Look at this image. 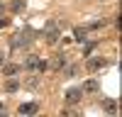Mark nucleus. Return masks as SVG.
Returning a JSON list of instances; mask_svg holds the SVG:
<instances>
[{
    "label": "nucleus",
    "mask_w": 122,
    "mask_h": 117,
    "mask_svg": "<svg viewBox=\"0 0 122 117\" xmlns=\"http://www.w3.org/2000/svg\"><path fill=\"white\" fill-rule=\"evenodd\" d=\"M7 24H10V20H7V17H0V29L7 27Z\"/></svg>",
    "instance_id": "16"
},
{
    "label": "nucleus",
    "mask_w": 122,
    "mask_h": 117,
    "mask_svg": "<svg viewBox=\"0 0 122 117\" xmlns=\"http://www.w3.org/2000/svg\"><path fill=\"white\" fill-rule=\"evenodd\" d=\"M20 73V66L17 63H3V76L7 78V76H17Z\"/></svg>",
    "instance_id": "6"
},
{
    "label": "nucleus",
    "mask_w": 122,
    "mask_h": 117,
    "mask_svg": "<svg viewBox=\"0 0 122 117\" xmlns=\"http://www.w3.org/2000/svg\"><path fill=\"white\" fill-rule=\"evenodd\" d=\"M39 85V81H37V78H32V81H27V88H37Z\"/></svg>",
    "instance_id": "15"
},
{
    "label": "nucleus",
    "mask_w": 122,
    "mask_h": 117,
    "mask_svg": "<svg viewBox=\"0 0 122 117\" xmlns=\"http://www.w3.org/2000/svg\"><path fill=\"white\" fill-rule=\"evenodd\" d=\"M81 90H83V93H95V90H98V81H93V78H90V81H86Z\"/></svg>",
    "instance_id": "8"
},
{
    "label": "nucleus",
    "mask_w": 122,
    "mask_h": 117,
    "mask_svg": "<svg viewBox=\"0 0 122 117\" xmlns=\"http://www.w3.org/2000/svg\"><path fill=\"white\" fill-rule=\"evenodd\" d=\"M100 27H105V20H98V22H90L88 29H100Z\"/></svg>",
    "instance_id": "13"
},
{
    "label": "nucleus",
    "mask_w": 122,
    "mask_h": 117,
    "mask_svg": "<svg viewBox=\"0 0 122 117\" xmlns=\"http://www.w3.org/2000/svg\"><path fill=\"white\" fill-rule=\"evenodd\" d=\"M81 98H83V90H81V88H68L66 90V102L68 105H76Z\"/></svg>",
    "instance_id": "3"
},
{
    "label": "nucleus",
    "mask_w": 122,
    "mask_h": 117,
    "mask_svg": "<svg viewBox=\"0 0 122 117\" xmlns=\"http://www.w3.org/2000/svg\"><path fill=\"white\" fill-rule=\"evenodd\" d=\"M59 37H61V32H59L56 22H46V42H49V44H56Z\"/></svg>",
    "instance_id": "2"
},
{
    "label": "nucleus",
    "mask_w": 122,
    "mask_h": 117,
    "mask_svg": "<svg viewBox=\"0 0 122 117\" xmlns=\"http://www.w3.org/2000/svg\"><path fill=\"white\" fill-rule=\"evenodd\" d=\"M73 37H76V42H86V29L83 27H76L73 29Z\"/></svg>",
    "instance_id": "11"
},
{
    "label": "nucleus",
    "mask_w": 122,
    "mask_h": 117,
    "mask_svg": "<svg viewBox=\"0 0 122 117\" xmlns=\"http://www.w3.org/2000/svg\"><path fill=\"white\" fill-rule=\"evenodd\" d=\"M17 112L20 115H37L39 112V105L37 102H22V105L17 107Z\"/></svg>",
    "instance_id": "4"
},
{
    "label": "nucleus",
    "mask_w": 122,
    "mask_h": 117,
    "mask_svg": "<svg viewBox=\"0 0 122 117\" xmlns=\"http://www.w3.org/2000/svg\"><path fill=\"white\" fill-rule=\"evenodd\" d=\"M66 66V56L61 54V56H56V61H54V68H64Z\"/></svg>",
    "instance_id": "12"
},
{
    "label": "nucleus",
    "mask_w": 122,
    "mask_h": 117,
    "mask_svg": "<svg viewBox=\"0 0 122 117\" xmlns=\"http://www.w3.org/2000/svg\"><path fill=\"white\" fill-rule=\"evenodd\" d=\"M93 46H95V42H88V44H86V49H83V54H86V56H88V54H90V51H93Z\"/></svg>",
    "instance_id": "14"
},
{
    "label": "nucleus",
    "mask_w": 122,
    "mask_h": 117,
    "mask_svg": "<svg viewBox=\"0 0 122 117\" xmlns=\"http://www.w3.org/2000/svg\"><path fill=\"white\" fill-rule=\"evenodd\" d=\"M25 66L29 68V71H46V68H49V63L44 61V58H39V56H27Z\"/></svg>",
    "instance_id": "1"
},
{
    "label": "nucleus",
    "mask_w": 122,
    "mask_h": 117,
    "mask_svg": "<svg viewBox=\"0 0 122 117\" xmlns=\"http://www.w3.org/2000/svg\"><path fill=\"white\" fill-rule=\"evenodd\" d=\"M103 110L105 112H117V102L112 98H107V100H103Z\"/></svg>",
    "instance_id": "9"
},
{
    "label": "nucleus",
    "mask_w": 122,
    "mask_h": 117,
    "mask_svg": "<svg viewBox=\"0 0 122 117\" xmlns=\"http://www.w3.org/2000/svg\"><path fill=\"white\" fill-rule=\"evenodd\" d=\"M0 112H3V102H0Z\"/></svg>",
    "instance_id": "19"
},
{
    "label": "nucleus",
    "mask_w": 122,
    "mask_h": 117,
    "mask_svg": "<svg viewBox=\"0 0 122 117\" xmlns=\"http://www.w3.org/2000/svg\"><path fill=\"white\" fill-rule=\"evenodd\" d=\"M10 10H12V12H22V10H25V0H12Z\"/></svg>",
    "instance_id": "10"
},
{
    "label": "nucleus",
    "mask_w": 122,
    "mask_h": 117,
    "mask_svg": "<svg viewBox=\"0 0 122 117\" xmlns=\"http://www.w3.org/2000/svg\"><path fill=\"white\" fill-rule=\"evenodd\" d=\"M17 88H20V81L12 78V76H7V81H5V93H15Z\"/></svg>",
    "instance_id": "7"
},
{
    "label": "nucleus",
    "mask_w": 122,
    "mask_h": 117,
    "mask_svg": "<svg viewBox=\"0 0 122 117\" xmlns=\"http://www.w3.org/2000/svg\"><path fill=\"white\" fill-rule=\"evenodd\" d=\"M3 12H5V5H3V3H0V15H3Z\"/></svg>",
    "instance_id": "18"
},
{
    "label": "nucleus",
    "mask_w": 122,
    "mask_h": 117,
    "mask_svg": "<svg viewBox=\"0 0 122 117\" xmlns=\"http://www.w3.org/2000/svg\"><path fill=\"white\" fill-rule=\"evenodd\" d=\"M3 63H5V54L0 51V66H3Z\"/></svg>",
    "instance_id": "17"
},
{
    "label": "nucleus",
    "mask_w": 122,
    "mask_h": 117,
    "mask_svg": "<svg viewBox=\"0 0 122 117\" xmlns=\"http://www.w3.org/2000/svg\"><path fill=\"white\" fill-rule=\"evenodd\" d=\"M107 61H105V58H100V56H93V58H88V71H98V68H103Z\"/></svg>",
    "instance_id": "5"
}]
</instances>
